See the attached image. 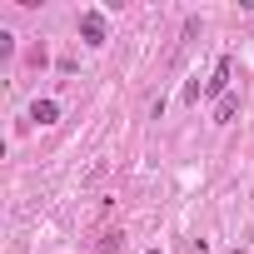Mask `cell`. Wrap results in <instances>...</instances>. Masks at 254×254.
Masks as SVG:
<instances>
[{"mask_svg": "<svg viewBox=\"0 0 254 254\" xmlns=\"http://www.w3.org/2000/svg\"><path fill=\"white\" fill-rule=\"evenodd\" d=\"M120 244H125V234H120V229H105V234H100V249H105V254H110V249H120Z\"/></svg>", "mask_w": 254, "mask_h": 254, "instance_id": "5b68a950", "label": "cell"}, {"mask_svg": "<svg viewBox=\"0 0 254 254\" xmlns=\"http://www.w3.org/2000/svg\"><path fill=\"white\" fill-rule=\"evenodd\" d=\"M234 115H239V90H229V95L214 105V125H229Z\"/></svg>", "mask_w": 254, "mask_h": 254, "instance_id": "277c9868", "label": "cell"}, {"mask_svg": "<svg viewBox=\"0 0 254 254\" xmlns=\"http://www.w3.org/2000/svg\"><path fill=\"white\" fill-rule=\"evenodd\" d=\"M229 80H234V60H229V55H219V65H214V75H209V85H204V90L224 100V95H229Z\"/></svg>", "mask_w": 254, "mask_h": 254, "instance_id": "7a4b0ae2", "label": "cell"}, {"mask_svg": "<svg viewBox=\"0 0 254 254\" xmlns=\"http://www.w3.org/2000/svg\"><path fill=\"white\" fill-rule=\"evenodd\" d=\"M145 254H165V249H160V244H155V249H145Z\"/></svg>", "mask_w": 254, "mask_h": 254, "instance_id": "8992f818", "label": "cell"}, {"mask_svg": "<svg viewBox=\"0 0 254 254\" xmlns=\"http://www.w3.org/2000/svg\"><path fill=\"white\" fill-rule=\"evenodd\" d=\"M30 120H35V125H55V120H60V100H35V105H30Z\"/></svg>", "mask_w": 254, "mask_h": 254, "instance_id": "3957f363", "label": "cell"}, {"mask_svg": "<svg viewBox=\"0 0 254 254\" xmlns=\"http://www.w3.org/2000/svg\"><path fill=\"white\" fill-rule=\"evenodd\" d=\"M80 40H85L90 50H100V45L110 40V20H105V10H80Z\"/></svg>", "mask_w": 254, "mask_h": 254, "instance_id": "6da1fadb", "label": "cell"}]
</instances>
